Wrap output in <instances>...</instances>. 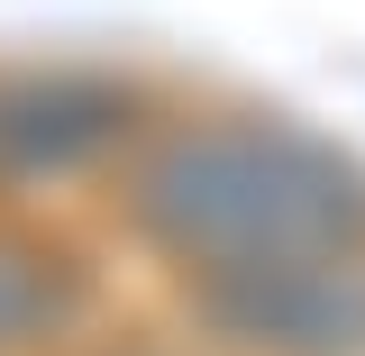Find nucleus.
Wrapping results in <instances>:
<instances>
[{
  "label": "nucleus",
  "instance_id": "f03ea898",
  "mask_svg": "<svg viewBox=\"0 0 365 356\" xmlns=\"http://www.w3.org/2000/svg\"><path fill=\"white\" fill-rule=\"evenodd\" d=\"M128 137V91L91 83V73H28L0 83V174L37 183V174H73L101 146Z\"/></svg>",
  "mask_w": 365,
  "mask_h": 356
},
{
  "label": "nucleus",
  "instance_id": "f257e3e1",
  "mask_svg": "<svg viewBox=\"0 0 365 356\" xmlns=\"http://www.w3.org/2000/svg\"><path fill=\"white\" fill-rule=\"evenodd\" d=\"M137 228L201 274V293L347 265L365 256V174L302 128H182L137 174Z\"/></svg>",
  "mask_w": 365,
  "mask_h": 356
},
{
  "label": "nucleus",
  "instance_id": "7ed1b4c3",
  "mask_svg": "<svg viewBox=\"0 0 365 356\" xmlns=\"http://www.w3.org/2000/svg\"><path fill=\"white\" fill-rule=\"evenodd\" d=\"M83 302L73 265L55 247H28V238H0V347H28L46 329H64Z\"/></svg>",
  "mask_w": 365,
  "mask_h": 356
}]
</instances>
